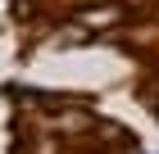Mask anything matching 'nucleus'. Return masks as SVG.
I'll return each mask as SVG.
<instances>
[{
  "label": "nucleus",
  "mask_w": 159,
  "mask_h": 154,
  "mask_svg": "<svg viewBox=\"0 0 159 154\" xmlns=\"http://www.w3.org/2000/svg\"><path fill=\"white\" fill-rule=\"evenodd\" d=\"M118 14H123V5H86V9H77V23H86V27H109V23H118Z\"/></svg>",
  "instance_id": "nucleus-1"
}]
</instances>
